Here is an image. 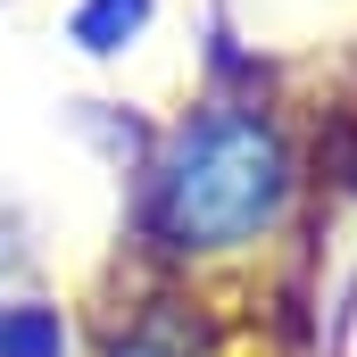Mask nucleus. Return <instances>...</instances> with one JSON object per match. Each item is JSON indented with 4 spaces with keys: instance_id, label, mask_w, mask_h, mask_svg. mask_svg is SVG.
Returning <instances> with one entry per match:
<instances>
[{
    "instance_id": "nucleus-4",
    "label": "nucleus",
    "mask_w": 357,
    "mask_h": 357,
    "mask_svg": "<svg viewBox=\"0 0 357 357\" xmlns=\"http://www.w3.org/2000/svg\"><path fill=\"white\" fill-rule=\"evenodd\" d=\"M142 25H150V0H75V8H67V42H75L84 59H116V50H133Z\"/></svg>"
},
{
    "instance_id": "nucleus-1",
    "label": "nucleus",
    "mask_w": 357,
    "mask_h": 357,
    "mask_svg": "<svg viewBox=\"0 0 357 357\" xmlns=\"http://www.w3.org/2000/svg\"><path fill=\"white\" fill-rule=\"evenodd\" d=\"M307 142L258 91L191 100L133 167V266L241 299L307 216Z\"/></svg>"
},
{
    "instance_id": "nucleus-2",
    "label": "nucleus",
    "mask_w": 357,
    "mask_h": 357,
    "mask_svg": "<svg viewBox=\"0 0 357 357\" xmlns=\"http://www.w3.org/2000/svg\"><path fill=\"white\" fill-rule=\"evenodd\" d=\"M233 307L241 299L133 266L100 307H84V357H241Z\"/></svg>"
},
{
    "instance_id": "nucleus-3",
    "label": "nucleus",
    "mask_w": 357,
    "mask_h": 357,
    "mask_svg": "<svg viewBox=\"0 0 357 357\" xmlns=\"http://www.w3.org/2000/svg\"><path fill=\"white\" fill-rule=\"evenodd\" d=\"M0 357H84V307L50 291H0Z\"/></svg>"
}]
</instances>
